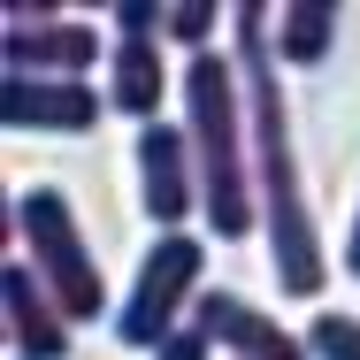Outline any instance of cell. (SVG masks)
<instances>
[{
	"instance_id": "cell-2",
	"label": "cell",
	"mask_w": 360,
	"mask_h": 360,
	"mask_svg": "<svg viewBox=\"0 0 360 360\" xmlns=\"http://www.w3.org/2000/svg\"><path fill=\"white\" fill-rule=\"evenodd\" d=\"M184 139H192V161H200V207L215 222L222 245H238L253 222H261V192H253V123H245V84H238V62L230 54H192L184 77Z\"/></svg>"
},
{
	"instance_id": "cell-5",
	"label": "cell",
	"mask_w": 360,
	"mask_h": 360,
	"mask_svg": "<svg viewBox=\"0 0 360 360\" xmlns=\"http://www.w3.org/2000/svg\"><path fill=\"white\" fill-rule=\"evenodd\" d=\"M108 92H92V77H0V123L8 131H54L84 139L100 131Z\"/></svg>"
},
{
	"instance_id": "cell-3",
	"label": "cell",
	"mask_w": 360,
	"mask_h": 360,
	"mask_svg": "<svg viewBox=\"0 0 360 360\" xmlns=\"http://www.w3.org/2000/svg\"><path fill=\"white\" fill-rule=\"evenodd\" d=\"M8 230L23 238L31 276L46 284V299H54L70 322H100V314H108V284H100V261H92V245H84V222H77L70 192H54V184L15 192V200H8Z\"/></svg>"
},
{
	"instance_id": "cell-8",
	"label": "cell",
	"mask_w": 360,
	"mask_h": 360,
	"mask_svg": "<svg viewBox=\"0 0 360 360\" xmlns=\"http://www.w3.org/2000/svg\"><path fill=\"white\" fill-rule=\"evenodd\" d=\"M0 322H8V345H15V360H70V314L46 299V284L31 276V261L15 253V261H0Z\"/></svg>"
},
{
	"instance_id": "cell-1",
	"label": "cell",
	"mask_w": 360,
	"mask_h": 360,
	"mask_svg": "<svg viewBox=\"0 0 360 360\" xmlns=\"http://www.w3.org/2000/svg\"><path fill=\"white\" fill-rule=\"evenodd\" d=\"M230 62L245 84V123H253V192H261V230H269V269L291 299H314L330 276L322 253V222L307 207L299 184V153H291V115H284V84H276V8L245 0L230 8Z\"/></svg>"
},
{
	"instance_id": "cell-11",
	"label": "cell",
	"mask_w": 360,
	"mask_h": 360,
	"mask_svg": "<svg viewBox=\"0 0 360 360\" xmlns=\"http://www.w3.org/2000/svg\"><path fill=\"white\" fill-rule=\"evenodd\" d=\"M338 46V0H284L276 8V54L291 70H322Z\"/></svg>"
},
{
	"instance_id": "cell-6",
	"label": "cell",
	"mask_w": 360,
	"mask_h": 360,
	"mask_svg": "<svg viewBox=\"0 0 360 360\" xmlns=\"http://www.w3.org/2000/svg\"><path fill=\"white\" fill-rule=\"evenodd\" d=\"M131 153H139V200L153 230H184V215L200 207V161H192L184 123H146Z\"/></svg>"
},
{
	"instance_id": "cell-12",
	"label": "cell",
	"mask_w": 360,
	"mask_h": 360,
	"mask_svg": "<svg viewBox=\"0 0 360 360\" xmlns=\"http://www.w3.org/2000/svg\"><path fill=\"white\" fill-rule=\"evenodd\" d=\"M307 353H314V360H360V314L322 307V314L307 322Z\"/></svg>"
},
{
	"instance_id": "cell-9",
	"label": "cell",
	"mask_w": 360,
	"mask_h": 360,
	"mask_svg": "<svg viewBox=\"0 0 360 360\" xmlns=\"http://www.w3.org/2000/svg\"><path fill=\"white\" fill-rule=\"evenodd\" d=\"M192 322H200L230 360H314V353H307V338H291L284 322L261 314L245 291H207V299L192 307Z\"/></svg>"
},
{
	"instance_id": "cell-13",
	"label": "cell",
	"mask_w": 360,
	"mask_h": 360,
	"mask_svg": "<svg viewBox=\"0 0 360 360\" xmlns=\"http://www.w3.org/2000/svg\"><path fill=\"white\" fill-rule=\"evenodd\" d=\"M215 23H230V8H215V0H176V8H169V39H176L184 54H207Z\"/></svg>"
},
{
	"instance_id": "cell-15",
	"label": "cell",
	"mask_w": 360,
	"mask_h": 360,
	"mask_svg": "<svg viewBox=\"0 0 360 360\" xmlns=\"http://www.w3.org/2000/svg\"><path fill=\"white\" fill-rule=\"evenodd\" d=\"M153 360H215V338H207L200 322H184V330H176V338H169Z\"/></svg>"
},
{
	"instance_id": "cell-14",
	"label": "cell",
	"mask_w": 360,
	"mask_h": 360,
	"mask_svg": "<svg viewBox=\"0 0 360 360\" xmlns=\"http://www.w3.org/2000/svg\"><path fill=\"white\" fill-rule=\"evenodd\" d=\"M108 23H115V39H161L169 31V8L161 0H115Z\"/></svg>"
},
{
	"instance_id": "cell-4",
	"label": "cell",
	"mask_w": 360,
	"mask_h": 360,
	"mask_svg": "<svg viewBox=\"0 0 360 360\" xmlns=\"http://www.w3.org/2000/svg\"><path fill=\"white\" fill-rule=\"evenodd\" d=\"M200 276H207V245H200L192 230H153L139 276H131V299L115 307V338L139 345V353H161V345L192 322V307L207 299Z\"/></svg>"
},
{
	"instance_id": "cell-7",
	"label": "cell",
	"mask_w": 360,
	"mask_h": 360,
	"mask_svg": "<svg viewBox=\"0 0 360 360\" xmlns=\"http://www.w3.org/2000/svg\"><path fill=\"white\" fill-rule=\"evenodd\" d=\"M100 54H108V46H100V31H92L84 15H54V23L8 15V31H0L8 77H92Z\"/></svg>"
},
{
	"instance_id": "cell-16",
	"label": "cell",
	"mask_w": 360,
	"mask_h": 360,
	"mask_svg": "<svg viewBox=\"0 0 360 360\" xmlns=\"http://www.w3.org/2000/svg\"><path fill=\"white\" fill-rule=\"evenodd\" d=\"M345 276H360V215H353V230H345Z\"/></svg>"
},
{
	"instance_id": "cell-10",
	"label": "cell",
	"mask_w": 360,
	"mask_h": 360,
	"mask_svg": "<svg viewBox=\"0 0 360 360\" xmlns=\"http://www.w3.org/2000/svg\"><path fill=\"white\" fill-rule=\"evenodd\" d=\"M161 100H169V62H161V39H115L108 46V108L131 115V123H161Z\"/></svg>"
}]
</instances>
